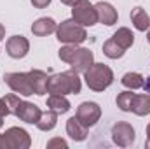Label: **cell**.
Wrapping results in <instances>:
<instances>
[{
	"mask_svg": "<svg viewBox=\"0 0 150 149\" xmlns=\"http://www.w3.org/2000/svg\"><path fill=\"white\" fill-rule=\"evenodd\" d=\"M82 90L80 77L75 70H67L59 74L49 75L47 81V93L49 95H79Z\"/></svg>",
	"mask_w": 150,
	"mask_h": 149,
	"instance_id": "6da1fadb",
	"label": "cell"
},
{
	"mask_svg": "<svg viewBox=\"0 0 150 149\" xmlns=\"http://www.w3.org/2000/svg\"><path fill=\"white\" fill-rule=\"evenodd\" d=\"M117 107L124 112H134L136 116H149L150 114V95L149 93H131L129 91H122L117 95L115 98Z\"/></svg>",
	"mask_w": 150,
	"mask_h": 149,
	"instance_id": "7a4b0ae2",
	"label": "cell"
},
{
	"mask_svg": "<svg viewBox=\"0 0 150 149\" xmlns=\"http://www.w3.org/2000/svg\"><path fill=\"white\" fill-rule=\"evenodd\" d=\"M84 79L89 90L93 91H105L113 82V72L112 69L105 63H93L86 72Z\"/></svg>",
	"mask_w": 150,
	"mask_h": 149,
	"instance_id": "3957f363",
	"label": "cell"
},
{
	"mask_svg": "<svg viewBox=\"0 0 150 149\" xmlns=\"http://www.w3.org/2000/svg\"><path fill=\"white\" fill-rule=\"evenodd\" d=\"M56 39L63 44H82L87 39V32L84 27L75 23L74 19L61 21L56 28Z\"/></svg>",
	"mask_w": 150,
	"mask_h": 149,
	"instance_id": "277c9868",
	"label": "cell"
},
{
	"mask_svg": "<svg viewBox=\"0 0 150 149\" xmlns=\"http://www.w3.org/2000/svg\"><path fill=\"white\" fill-rule=\"evenodd\" d=\"M72 19L80 27H93L98 23L96 9L89 0H77L72 5Z\"/></svg>",
	"mask_w": 150,
	"mask_h": 149,
	"instance_id": "5b68a950",
	"label": "cell"
},
{
	"mask_svg": "<svg viewBox=\"0 0 150 149\" xmlns=\"http://www.w3.org/2000/svg\"><path fill=\"white\" fill-rule=\"evenodd\" d=\"M5 84L18 95L23 97H30L33 95V88H32V81L28 72H7L5 74Z\"/></svg>",
	"mask_w": 150,
	"mask_h": 149,
	"instance_id": "8992f818",
	"label": "cell"
},
{
	"mask_svg": "<svg viewBox=\"0 0 150 149\" xmlns=\"http://www.w3.org/2000/svg\"><path fill=\"white\" fill-rule=\"evenodd\" d=\"M134 128L127 121H117L112 126V140L119 148H129L131 144H134Z\"/></svg>",
	"mask_w": 150,
	"mask_h": 149,
	"instance_id": "52a82bcc",
	"label": "cell"
},
{
	"mask_svg": "<svg viewBox=\"0 0 150 149\" xmlns=\"http://www.w3.org/2000/svg\"><path fill=\"white\" fill-rule=\"evenodd\" d=\"M75 117L87 128L94 126L100 117H101V107L96 104V102H82L77 111H75Z\"/></svg>",
	"mask_w": 150,
	"mask_h": 149,
	"instance_id": "ba28073f",
	"label": "cell"
},
{
	"mask_svg": "<svg viewBox=\"0 0 150 149\" xmlns=\"http://www.w3.org/2000/svg\"><path fill=\"white\" fill-rule=\"evenodd\" d=\"M4 137H5V142H7L9 149H28L32 146L30 133L19 126H11L9 130H5Z\"/></svg>",
	"mask_w": 150,
	"mask_h": 149,
	"instance_id": "9c48e42d",
	"label": "cell"
},
{
	"mask_svg": "<svg viewBox=\"0 0 150 149\" xmlns=\"http://www.w3.org/2000/svg\"><path fill=\"white\" fill-rule=\"evenodd\" d=\"M5 51L14 60L25 58L28 54V51H30V42H28V39L23 37V35H12V37L7 39V42H5Z\"/></svg>",
	"mask_w": 150,
	"mask_h": 149,
	"instance_id": "30bf717a",
	"label": "cell"
},
{
	"mask_svg": "<svg viewBox=\"0 0 150 149\" xmlns=\"http://www.w3.org/2000/svg\"><path fill=\"white\" fill-rule=\"evenodd\" d=\"M14 116L19 117L21 121L28 123V125H37V121L40 119V116H42V111H40V107L35 105V104L26 102V100H21L19 105H18V109H16V112H14Z\"/></svg>",
	"mask_w": 150,
	"mask_h": 149,
	"instance_id": "8fae6325",
	"label": "cell"
},
{
	"mask_svg": "<svg viewBox=\"0 0 150 149\" xmlns=\"http://www.w3.org/2000/svg\"><path fill=\"white\" fill-rule=\"evenodd\" d=\"M94 63V54H93V51H89L87 47H79L77 49V53L74 54V58H72V62L68 63L70 67H72V70H75L77 74H84L91 65Z\"/></svg>",
	"mask_w": 150,
	"mask_h": 149,
	"instance_id": "7c38bea8",
	"label": "cell"
},
{
	"mask_svg": "<svg viewBox=\"0 0 150 149\" xmlns=\"http://www.w3.org/2000/svg\"><path fill=\"white\" fill-rule=\"evenodd\" d=\"M94 9H96V16H98V23L107 25V27H112V25L117 23L119 14H117V9L113 7L112 4L98 2V4H94Z\"/></svg>",
	"mask_w": 150,
	"mask_h": 149,
	"instance_id": "4fadbf2b",
	"label": "cell"
},
{
	"mask_svg": "<svg viewBox=\"0 0 150 149\" xmlns=\"http://www.w3.org/2000/svg\"><path fill=\"white\" fill-rule=\"evenodd\" d=\"M30 74V81H32V88H33V95H45L47 93V81H49V75L45 74L44 70H38V69H33V70H28Z\"/></svg>",
	"mask_w": 150,
	"mask_h": 149,
	"instance_id": "5bb4252c",
	"label": "cell"
},
{
	"mask_svg": "<svg viewBox=\"0 0 150 149\" xmlns=\"http://www.w3.org/2000/svg\"><path fill=\"white\" fill-rule=\"evenodd\" d=\"M56 28H58V25L52 18H38L32 25V34L37 35V37H45V35L54 34Z\"/></svg>",
	"mask_w": 150,
	"mask_h": 149,
	"instance_id": "9a60e30c",
	"label": "cell"
},
{
	"mask_svg": "<svg viewBox=\"0 0 150 149\" xmlns=\"http://www.w3.org/2000/svg\"><path fill=\"white\" fill-rule=\"evenodd\" d=\"M87 126H84L77 117H70L67 121V133L70 135V139H74L75 142H82L87 139Z\"/></svg>",
	"mask_w": 150,
	"mask_h": 149,
	"instance_id": "2e32d148",
	"label": "cell"
},
{
	"mask_svg": "<svg viewBox=\"0 0 150 149\" xmlns=\"http://www.w3.org/2000/svg\"><path fill=\"white\" fill-rule=\"evenodd\" d=\"M131 23H133V27H134L136 30L145 32V30L150 28V16L147 14L145 9L134 7V9L131 11Z\"/></svg>",
	"mask_w": 150,
	"mask_h": 149,
	"instance_id": "e0dca14e",
	"label": "cell"
},
{
	"mask_svg": "<svg viewBox=\"0 0 150 149\" xmlns=\"http://www.w3.org/2000/svg\"><path fill=\"white\" fill-rule=\"evenodd\" d=\"M45 105H47V109H52V111H56L58 114H65V112L70 111V102H68V98L65 97V95H49V98H47V102H45Z\"/></svg>",
	"mask_w": 150,
	"mask_h": 149,
	"instance_id": "ac0fdd59",
	"label": "cell"
},
{
	"mask_svg": "<svg viewBox=\"0 0 150 149\" xmlns=\"http://www.w3.org/2000/svg\"><path fill=\"white\" fill-rule=\"evenodd\" d=\"M58 123V112L52 111V109H47V111L42 112L40 119L37 121V128L42 132H51Z\"/></svg>",
	"mask_w": 150,
	"mask_h": 149,
	"instance_id": "d6986e66",
	"label": "cell"
},
{
	"mask_svg": "<svg viewBox=\"0 0 150 149\" xmlns=\"http://www.w3.org/2000/svg\"><path fill=\"white\" fill-rule=\"evenodd\" d=\"M112 39L122 47V49H129V47L134 44V35H133V32H131L129 28H126V27L119 28V30L112 35Z\"/></svg>",
	"mask_w": 150,
	"mask_h": 149,
	"instance_id": "ffe728a7",
	"label": "cell"
},
{
	"mask_svg": "<svg viewBox=\"0 0 150 149\" xmlns=\"http://www.w3.org/2000/svg\"><path fill=\"white\" fill-rule=\"evenodd\" d=\"M120 82L127 90H140V88L145 86V77L142 74H138V72H127V74L122 75Z\"/></svg>",
	"mask_w": 150,
	"mask_h": 149,
	"instance_id": "44dd1931",
	"label": "cell"
},
{
	"mask_svg": "<svg viewBox=\"0 0 150 149\" xmlns=\"http://www.w3.org/2000/svg\"><path fill=\"white\" fill-rule=\"evenodd\" d=\"M126 53V49H122L113 39H108L105 44H103V54L110 60H117V58H122Z\"/></svg>",
	"mask_w": 150,
	"mask_h": 149,
	"instance_id": "7402d4cb",
	"label": "cell"
},
{
	"mask_svg": "<svg viewBox=\"0 0 150 149\" xmlns=\"http://www.w3.org/2000/svg\"><path fill=\"white\" fill-rule=\"evenodd\" d=\"M77 49H79V46H77V44H65V46L59 49L58 56H59V60H61V62L70 63V62H72V58H74V54L77 53Z\"/></svg>",
	"mask_w": 150,
	"mask_h": 149,
	"instance_id": "603a6c76",
	"label": "cell"
},
{
	"mask_svg": "<svg viewBox=\"0 0 150 149\" xmlns=\"http://www.w3.org/2000/svg\"><path fill=\"white\" fill-rule=\"evenodd\" d=\"M54 148L67 149V148H68V144H67V140H65V139H61V137H54V139H51V140L47 142V149H54Z\"/></svg>",
	"mask_w": 150,
	"mask_h": 149,
	"instance_id": "cb8c5ba5",
	"label": "cell"
},
{
	"mask_svg": "<svg viewBox=\"0 0 150 149\" xmlns=\"http://www.w3.org/2000/svg\"><path fill=\"white\" fill-rule=\"evenodd\" d=\"M9 114H11V109H9V105H7L5 98L2 97V98H0V117H5V116H9Z\"/></svg>",
	"mask_w": 150,
	"mask_h": 149,
	"instance_id": "d4e9b609",
	"label": "cell"
},
{
	"mask_svg": "<svg viewBox=\"0 0 150 149\" xmlns=\"http://www.w3.org/2000/svg\"><path fill=\"white\" fill-rule=\"evenodd\" d=\"M32 4H33V7H37V9H44V7H47L49 4H51V0H30Z\"/></svg>",
	"mask_w": 150,
	"mask_h": 149,
	"instance_id": "484cf974",
	"label": "cell"
},
{
	"mask_svg": "<svg viewBox=\"0 0 150 149\" xmlns=\"http://www.w3.org/2000/svg\"><path fill=\"white\" fill-rule=\"evenodd\" d=\"M0 149H9V148H7V142H5V137H4V133L0 135Z\"/></svg>",
	"mask_w": 150,
	"mask_h": 149,
	"instance_id": "4316f807",
	"label": "cell"
},
{
	"mask_svg": "<svg viewBox=\"0 0 150 149\" xmlns=\"http://www.w3.org/2000/svg\"><path fill=\"white\" fill-rule=\"evenodd\" d=\"M145 146L150 148V123H149V126H147V142H145Z\"/></svg>",
	"mask_w": 150,
	"mask_h": 149,
	"instance_id": "83f0119b",
	"label": "cell"
},
{
	"mask_svg": "<svg viewBox=\"0 0 150 149\" xmlns=\"http://www.w3.org/2000/svg\"><path fill=\"white\" fill-rule=\"evenodd\" d=\"M5 39V27L0 23V40H4Z\"/></svg>",
	"mask_w": 150,
	"mask_h": 149,
	"instance_id": "f1b7e54d",
	"label": "cell"
},
{
	"mask_svg": "<svg viewBox=\"0 0 150 149\" xmlns=\"http://www.w3.org/2000/svg\"><path fill=\"white\" fill-rule=\"evenodd\" d=\"M59 2H61V4H65V5H74L77 0H59Z\"/></svg>",
	"mask_w": 150,
	"mask_h": 149,
	"instance_id": "f546056e",
	"label": "cell"
},
{
	"mask_svg": "<svg viewBox=\"0 0 150 149\" xmlns=\"http://www.w3.org/2000/svg\"><path fill=\"white\" fill-rule=\"evenodd\" d=\"M4 126V117H0V128Z\"/></svg>",
	"mask_w": 150,
	"mask_h": 149,
	"instance_id": "4dcf8cb0",
	"label": "cell"
},
{
	"mask_svg": "<svg viewBox=\"0 0 150 149\" xmlns=\"http://www.w3.org/2000/svg\"><path fill=\"white\" fill-rule=\"evenodd\" d=\"M147 39H149V42H150V30H149V34H147Z\"/></svg>",
	"mask_w": 150,
	"mask_h": 149,
	"instance_id": "1f68e13d",
	"label": "cell"
},
{
	"mask_svg": "<svg viewBox=\"0 0 150 149\" xmlns=\"http://www.w3.org/2000/svg\"><path fill=\"white\" fill-rule=\"evenodd\" d=\"M147 88H149V90H150V79H149V82H147Z\"/></svg>",
	"mask_w": 150,
	"mask_h": 149,
	"instance_id": "d6a6232c",
	"label": "cell"
}]
</instances>
